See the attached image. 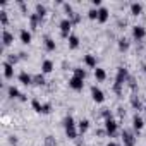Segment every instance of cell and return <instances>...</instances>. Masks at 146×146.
<instances>
[{
	"label": "cell",
	"instance_id": "cell-1",
	"mask_svg": "<svg viewBox=\"0 0 146 146\" xmlns=\"http://www.w3.org/2000/svg\"><path fill=\"white\" fill-rule=\"evenodd\" d=\"M131 76H129V72H127V69L125 67H119L117 69V76H115V84H113V91L117 93V95H120L122 93V86L127 83V79H129Z\"/></svg>",
	"mask_w": 146,
	"mask_h": 146
},
{
	"label": "cell",
	"instance_id": "cell-2",
	"mask_svg": "<svg viewBox=\"0 0 146 146\" xmlns=\"http://www.w3.org/2000/svg\"><path fill=\"white\" fill-rule=\"evenodd\" d=\"M64 129H65V136L69 137V139H76L78 137V124L74 122V117L72 115H67L65 119H64Z\"/></svg>",
	"mask_w": 146,
	"mask_h": 146
},
{
	"label": "cell",
	"instance_id": "cell-3",
	"mask_svg": "<svg viewBox=\"0 0 146 146\" xmlns=\"http://www.w3.org/2000/svg\"><path fill=\"white\" fill-rule=\"evenodd\" d=\"M72 24L70 23V19H62L60 21V24H58V28H60V35H62V38H69L70 36V29H72Z\"/></svg>",
	"mask_w": 146,
	"mask_h": 146
},
{
	"label": "cell",
	"instance_id": "cell-4",
	"mask_svg": "<svg viewBox=\"0 0 146 146\" xmlns=\"http://www.w3.org/2000/svg\"><path fill=\"white\" fill-rule=\"evenodd\" d=\"M120 137H122V143H124V146H136V136L131 132V131H127V129H124L122 131V134H120Z\"/></svg>",
	"mask_w": 146,
	"mask_h": 146
},
{
	"label": "cell",
	"instance_id": "cell-5",
	"mask_svg": "<svg viewBox=\"0 0 146 146\" xmlns=\"http://www.w3.org/2000/svg\"><path fill=\"white\" fill-rule=\"evenodd\" d=\"M117 129H119L117 120H113V119H107V120H105V131H107V136L113 137V136L117 134Z\"/></svg>",
	"mask_w": 146,
	"mask_h": 146
},
{
	"label": "cell",
	"instance_id": "cell-6",
	"mask_svg": "<svg viewBox=\"0 0 146 146\" xmlns=\"http://www.w3.org/2000/svg\"><path fill=\"white\" fill-rule=\"evenodd\" d=\"M69 88H72L74 91H81V90L84 88V81L79 79V78H74V76H72V78L69 79Z\"/></svg>",
	"mask_w": 146,
	"mask_h": 146
},
{
	"label": "cell",
	"instance_id": "cell-7",
	"mask_svg": "<svg viewBox=\"0 0 146 146\" xmlns=\"http://www.w3.org/2000/svg\"><path fill=\"white\" fill-rule=\"evenodd\" d=\"M91 98H93V102H95V103H103L105 95H103V91H102L100 88L93 86V88H91Z\"/></svg>",
	"mask_w": 146,
	"mask_h": 146
},
{
	"label": "cell",
	"instance_id": "cell-8",
	"mask_svg": "<svg viewBox=\"0 0 146 146\" xmlns=\"http://www.w3.org/2000/svg\"><path fill=\"white\" fill-rule=\"evenodd\" d=\"M144 36H146V29H144L143 26H134V28H132V38H134V40L141 41Z\"/></svg>",
	"mask_w": 146,
	"mask_h": 146
},
{
	"label": "cell",
	"instance_id": "cell-9",
	"mask_svg": "<svg viewBox=\"0 0 146 146\" xmlns=\"http://www.w3.org/2000/svg\"><path fill=\"white\" fill-rule=\"evenodd\" d=\"M143 127H144V120L136 113L134 117H132V129H134V132H139V131H143Z\"/></svg>",
	"mask_w": 146,
	"mask_h": 146
},
{
	"label": "cell",
	"instance_id": "cell-10",
	"mask_svg": "<svg viewBox=\"0 0 146 146\" xmlns=\"http://www.w3.org/2000/svg\"><path fill=\"white\" fill-rule=\"evenodd\" d=\"M19 83H21V84H24V86H29V84H33V76H31V74H28L26 70H23L21 74H19Z\"/></svg>",
	"mask_w": 146,
	"mask_h": 146
},
{
	"label": "cell",
	"instance_id": "cell-11",
	"mask_svg": "<svg viewBox=\"0 0 146 146\" xmlns=\"http://www.w3.org/2000/svg\"><path fill=\"white\" fill-rule=\"evenodd\" d=\"M19 38H21V43L29 45V43H31V40H33V35H31V31H28V29H21Z\"/></svg>",
	"mask_w": 146,
	"mask_h": 146
},
{
	"label": "cell",
	"instance_id": "cell-12",
	"mask_svg": "<svg viewBox=\"0 0 146 146\" xmlns=\"http://www.w3.org/2000/svg\"><path fill=\"white\" fill-rule=\"evenodd\" d=\"M12 41H14V35L11 31L4 29V33H2V43H4V46H11Z\"/></svg>",
	"mask_w": 146,
	"mask_h": 146
},
{
	"label": "cell",
	"instance_id": "cell-13",
	"mask_svg": "<svg viewBox=\"0 0 146 146\" xmlns=\"http://www.w3.org/2000/svg\"><path fill=\"white\" fill-rule=\"evenodd\" d=\"M43 45H45V50H46V52H53V50L57 48V43H55V40H53V38H50V36H45V40H43Z\"/></svg>",
	"mask_w": 146,
	"mask_h": 146
},
{
	"label": "cell",
	"instance_id": "cell-14",
	"mask_svg": "<svg viewBox=\"0 0 146 146\" xmlns=\"http://www.w3.org/2000/svg\"><path fill=\"white\" fill-rule=\"evenodd\" d=\"M108 17H110V14H108V9H105V7L98 9V23L105 24V23L108 21Z\"/></svg>",
	"mask_w": 146,
	"mask_h": 146
},
{
	"label": "cell",
	"instance_id": "cell-15",
	"mask_svg": "<svg viewBox=\"0 0 146 146\" xmlns=\"http://www.w3.org/2000/svg\"><path fill=\"white\" fill-rule=\"evenodd\" d=\"M88 129H90V120H88V119H81V120L78 122V131H79V134H86Z\"/></svg>",
	"mask_w": 146,
	"mask_h": 146
},
{
	"label": "cell",
	"instance_id": "cell-16",
	"mask_svg": "<svg viewBox=\"0 0 146 146\" xmlns=\"http://www.w3.org/2000/svg\"><path fill=\"white\" fill-rule=\"evenodd\" d=\"M4 76L7 79H11L14 76V65H11L9 62H4Z\"/></svg>",
	"mask_w": 146,
	"mask_h": 146
},
{
	"label": "cell",
	"instance_id": "cell-17",
	"mask_svg": "<svg viewBox=\"0 0 146 146\" xmlns=\"http://www.w3.org/2000/svg\"><path fill=\"white\" fill-rule=\"evenodd\" d=\"M84 64H86L88 67H91V69H96V57L91 55V53L84 55Z\"/></svg>",
	"mask_w": 146,
	"mask_h": 146
},
{
	"label": "cell",
	"instance_id": "cell-18",
	"mask_svg": "<svg viewBox=\"0 0 146 146\" xmlns=\"http://www.w3.org/2000/svg\"><path fill=\"white\" fill-rule=\"evenodd\" d=\"M52 70H53V62H52V60H43V64H41V72H43V74H50Z\"/></svg>",
	"mask_w": 146,
	"mask_h": 146
},
{
	"label": "cell",
	"instance_id": "cell-19",
	"mask_svg": "<svg viewBox=\"0 0 146 146\" xmlns=\"http://www.w3.org/2000/svg\"><path fill=\"white\" fill-rule=\"evenodd\" d=\"M67 40H69V48H70V50H76V48L79 46V38H78L76 35H70Z\"/></svg>",
	"mask_w": 146,
	"mask_h": 146
},
{
	"label": "cell",
	"instance_id": "cell-20",
	"mask_svg": "<svg viewBox=\"0 0 146 146\" xmlns=\"http://www.w3.org/2000/svg\"><path fill=\"white\" fill-rule=\"evenodd\" d=\"M95 79H96V81H100V83H102V81H105V79H107V72H105L103 69L96 67V69H95Z\"/></svg>",
	"mask_w": 146,
	"mask_h": 146
},
{
	"label": "cell",
	"instance_id": "cell-21",
	"mask_svg": "<svg viewBox=\"0 0 146 146\" xmlns=\"http://www.w3.org/2000/svg\"><path fill=\"white\" fill-rule=\"evenodd\" d=\"M131 14H132V16H141V14H143V5L137 4V2L131 4Z\"/></svg>",
	"mask_w": 146,
	"mask_h": 146
},
{
	"label": "cell",
	"instance_id": "cell-22",
	"mask_svg": "<svg viewBox=\"0 0 146 146\" xmlns=\"http://www.w3.org/2000/svg\"><path fill=\"white\" fill-rule=\"evenodd\" d=\"M41 19L36 16V14H29V26H31V29L33 31H36L38 29V23H40Z\"/></svg>",
	"mask_w": 146,
	"mask_h": 146
},
{
	"label": "cell",
	"instance_id": "cell-23",
	"mask_svg": "<svg viewBox=\"0 0 146 146\" xmlns=\"http://www.w3.org/2000/svg\"><path fill=\"white\" fill-rule=\"evenodd\" d=\"M33 84H36V86H43L45 84V74H43V72L33 76Z\"/></svg>",
	"mask_w": 146,
	"mask_h": 146
},
{
	"label": "cell",
	"instance_id": "cell-24",
	"mask_svg": "<svg viewBox=\"0 0 146 146\" xmlns=\"http://www.w3.org/2000/svg\"><path fill=\"white\" fill-rule=\"evenodd\" d=\"M40 19H43L45 16H46V7L43 5V4H36V12H35Z\"/></svg>",
	"mask_w": 146,
	"mask_h": 146
},
{
	"label": "cell",
	"instance_id": "cell-25",
	"mask_svg": "<svg viewBox=\"0 0 146 146\" xmlns=\"http://www.w3.org/2000/svg\"><path fill=\"white\" fill-rule=\"evenodd\" d=\"M131 105H132V108H134V110H141V108H143L141 100L137 98V95H132V96H131Z\"/></svg>",
	"mask_w": 146,
	"mask_h": 146
},
{
	"label": "cell",
	"instance_id": "cell-26",
	"mask_svg": "<svg viewBox=\"0 0 146 146\" xmlns=\"http://www.w3.org/2000/svg\"><path fill=\"white\" fill-rule=\"evenodd\" d=\"M119 50L120 52H127L129 50V40L127 38H119Z\"/></svg>",
	"mask_w": 146,
	"mask_h": 146
},
{
	"label": "cell",
	"instance_id": "cell-27",
	"mask_svg": "<svg viewBox=\"0 0 146 146\" xmlns=\"http://www.w3.org/2000/svg\"><path fill=\"white\" fill-rule=\"evenodd\" d=\"M74 78H79V79H86V70L83 69V67H76L74 69Z\"/></svg>",
	"mask_w": 146,
	"mask_h": 146
},
{
	"label": "cell",
	"instance_id": "cell-28",
	"mask_svg": "<svg viewBox=\"0 0 146 146\" xmlns=\"http://www.w3.org/2000/svg\"><path fill=\"white\" fill-rule=\"evenodd\" d=\"M7 93H9V96H11V98H17V100H19V96H21V91H19L16 86H9Z\"/></svg>",
	"mask_w": 146,
	"mask_h": 146
},
{
	"label": "cell",
	"instance_id": "cell-29",
	"mask_svg": "<svg viewBox=\"0 0 146 146\" xmlns=\"http://www.w3.org/2000/svg\"><path fill=\"white\" fill-rule=\"evenodd\" d=\"M64 12L67 14V19H72V16L76 14V12H74V9H72V5H70V4H64Z\"/></svg>",
	"mask_w": 146,
	"mask_h": 146
},
{
	"label": "cell",
	"instance_id": "cell-30",
	"mask_svg": "<svg viewBox=\"0 0 146 146\" xmlns=\"http://www.w3.org/2000/svg\"><path fill=\"white\" fill-rule=\"evenodd\" d=\"M31 107H33V110H35V112L41 113V107H43V105H41V103H40L36 98H33V100H31Z\"/></svg>",
	"mask_w": 146,
	"mask_h": 146
},
{
	"label": "cell",
	"instance_id": "cell-31",
	"mask_svg": "<svg viewBox=\"0 0 146 146\" xmlns=\"http://www.w3.org/2000/svg\"><path fill=\"white\" fill-rule=\"evenodd\" d=\"M0 23H2V26H7L9 24V17H7V12L5 11H0Z\"/></svg>",
	"mask_w": 146,
	"mask_h": 146
},
{
	"label": "cell",
	"instance_id": "cell-32",
	"mask_svg": "<svg viewBox=\"0 0 146 146\" xmlns=\"http://www.w3.org/2000/svg\"><path fill=\"white\" fill-rule=\"evenodd\" d=\"M88 17L91 21H98V9H90L88 11Z\"/></svg>",
	"mask_w": 146,
	"mask_h": 146
},
{
	"label": "cell",
	"instance_id": "cell-33",
	"mask_svg": "<svg viewBox=\"0 0 146 146\" xmlns=\"http://www.w3.org/2000/svg\"><path fill=\"white\" fill-rule=\"evenodd\" d=\"M19 60H21V58H19V55H14V53H11V55L7 57V62H9L11 65H16Z\"/></svg>",
	"mask_w": 146,
	"mask_h": 146
},
{
	"label": "cell",
	"instance_id": "cell-34",
	"mask_svg": "<svg viewBox=\"0 0 146 146\" xmlns=\"http://www.w3.org/2000/svg\"><path fill=\"white\" fill-rule=\"evenodd\" d=\"M52 112V105L50 103H43V107H41V113L43 115H48Z\"/></svg>",
	"mask_w": 146,
	"mask_h": 146
},
{
	"label": "cell",
	"instance_id": "cell-35",
	"mask_svg": "<svg viewBox=\"0 0 146 146\" xmlns=\"http://www.w3.org/2000/svg\"><path fill=\"white\" fill-rule=\"evenodd\" d=\"M102 117H103L105 120H107V119H113V117H112V112H110L108 108H103V110H102Z\"/></svg>",
	"mask_w": 146,
	"mask_h": 146
},
{
	"label": "cell",
	"instance_id": "cell-36",
	"mask_svg": "<svg viewBox=\"0 0 146 146\" xmlns=\"http://www.w3.org/2000/svg\"><path fill=\"white\" fill-rule=\"evenodd\" d=\"M127 84H129V88H131L132 91H136V79H134V78H129V79H127Z\"/></svg>",
	"mask_w": 146,
	"mask_h": 146
},
{
	"label": "cell",
	"instance_id": "cell-37",
	"mask_svg": "<svg viewBox=\"0 0 146 146\" xmlns=\"http://www.w3.org/2000/svg\"><path fill=\"white\" fill-rule=\"evenodd\" d=\"M98 137H103V136H107V131L105 129H96V132H95Z\"/></svg>",
	"mask_w": 146,
	"mask_h": 146
},
{
	"label": "cell",
	"instance_id": "cell-38",
	"mask_svg": "<svg viewBox=\"0 0 146 146\" xmlns=\"http://www.w3.org/2000/svg\"><path fill=\"white\" fill-rule=\"evenodd\" d=\"M19 7H21V11H23L24 14H28V5H26L24 2H19Z\"/></svg>",
	"mask_w": 146,
	"mask_h": 146
},
{
	"label": "cell",
	"instance_id": "cell-39",
	"mask_svg": "<svg viewBox=\"0 0 146 146\" xmlns=\"http://www.w3.org/2000/svg\"><path fill=\"white\" fill-rule=\"evenodd\" d=\"M17 141H19V139H17V136H11V137H9V143H11V144H14V146L17 144Z\"/></svg>",
	"mask_w": 146,
	"mask_h": 146
},
{
	"label": "cell",
	"instance_id": "cell-40",
	"mask_svg": "<svg viewBox=\"0 0 146 146\" xmlns=\"http://www.w3.org/2000/svg\"><path fill=\"white\" fill-rule=\"evenodd\" d=\"M91 4H93V7H95V9H96V7H98V9H102V0H93Z\"/></svg>",
	"mask_w": 146,
	"mask_h": 146
},
{
	"label": "cell",
	"instance_id": "cell-41",
	"mask_svg": "<svg viewBox=\"0 0 146 146\" xmlns=\"http://www.w3.org/2000/svg\"><path fill=\"white\" fill-rule=\"evenodd\" d=\"M19 58H21V60H26V58H28V53H26V52H21V53H19Z\"/></svg>",
	"mask_w": 146,
	"mask_h": 146
},
{
	"label": "cell",
	"instance_id": "cell-42",
	"mask_svg": "<svg viewBox=\"0 0 146 146\" xmlns=\"http://www.w3.org/2000/svg\"><path fill=\"white\" fill-rule=\"evenodd\" d=\"M19 102H28V96H26L24 93H21V96H19Z\"/></svg>",
	"mask_w": 146,
	"mask_h": 146
},
{
	"label": "cell",
	"instance_id": "cell-43",
	"mask_svg": "<svg viewBox=\"0 0 146 146\" xmlns=\"http://www.w3.org/2000/svg\"><path fill=\"white\" fill-rule=\"evenodd\" d=\"M119 115H120V117L125 115V110H124V108H119Z\"/></svg>",
	"mask_w": 146,
	"mask_h": 146
},
{
	"label": "cell",
	"instance_id": "cell-44",
	"mask_svg": "<svg viewBox=\"0 0 146 146\" xmlns=\"http://www.w3.org/2000/svg\"><path fill=\"white\" fill-rule=\"evenodd\" d=\"M107 146H117V143H113V141H110V143H108Z\"/></svg>",
	"mask_w": 146,
	"mask_h": 146
},
{
	"label": "cell",
	"instance_id": "cell-45",
	"mask_svg": "<svg viewBox=\"0 0 146 146\" xmlns=\"http://www.w3.org/2000/svg\"><path fill=\"white\" fill-rule=\"evenodd\" d=\"M143 72H144V74H146V65H143Z\"/></svg>",
	"mask_w": 146,
	"mask_h": 146
},
{
	"label": "cell",
	"instance_id": "cell-46",
	"mask_svg": "<svg viewBox=\"0 0 146 146\" xmlns=\"http://www.w3.org/2000/svg\"><path fill=\"white\" fill-rule=\"evenodd\" d=\"M144 115H146V108H144Z\"/></svg>",
	"mask_w": 146,
	"mask_h": 146
}]
</instances>
